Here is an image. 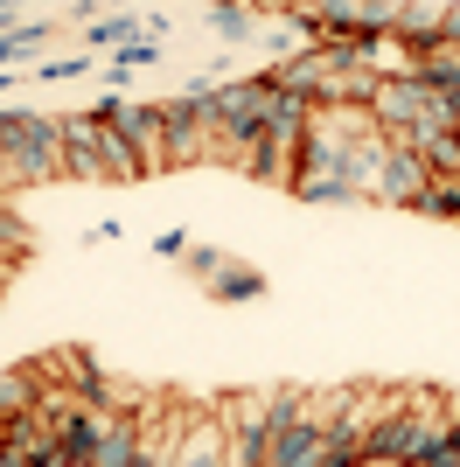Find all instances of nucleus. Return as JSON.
I'll return each mask as SVG.
<instances>
[{"label":"nucleus","mask_w":460,"mask_h":467,"mask_svg":"<svg viewBox=\"0 0 460 467\" xmlns=\"http://www.w3.org/2000/svg\"><path fill=\"white\" fill-rule=\"evenodd\" d=\"M133 461H140V411L126 405V411L105 419V432L91 440V461L84 467H133Z\"/></svg>","instance_id":"obj_8"},{"label":"nucleus","mask_w":460,"mask_h":467,"mask_svg":"<svg viewBox=\"0 0 460 467\" xmlns=\"http://www.w3.org/2000/svg\"><path fill=\"white\" fill-rule=\"evenodd\" d=\"M189 258L203 265V279H210L216 293H237V300L258 293V273H245V265H230V258H216V252H189Z\"/></svg>","instance_id":"obj_14"},{"label":"nucleus","mask_w":460,"mask_h":467,"mask_svg":"<svg viewBox=\"0 0 460 467\" xmlns=\"http://www.w3.org/2000/svg\"><path fill=\"white\" fill-rule=\"evenodd\" d=\"M0 467H7V432H0Z\"/></svg>","instance_id":"obj_21"},{"label":"nucleus","mask_w":460,"mask_h":467,"mask_svg":"<svg viewBox=\"0 0 460 467\" xmlns=\"http://www.w3.org/2000/svg\"><path fill=\"white\" fill-rule=\"evenodd\" d=\"M0 147H7V161H15V189L70 175V161H63V119L0 112Z\"/></svg>","instance_id":"obj_1"},{"label":"nucleus","mask_w":460,"mask_h":467,"mask_svg":"<svg viewBox=\"0 0 460 467\" xmlns=\"http://www.w3.org/2000/svg\"><path fill=\"white\" fill-rule=\"evenodd\" d=\"M391 36H404L412 49L446 36V0H398V21H391Z\"/></svg>","instance_id":"obj_12"},{"label":"nucleus","mask_w":460,"mask_h":467,"mask_svg":"<svg viewBox=\"0 0 460 467\" xmlns=\"http://www.w3.org/2000/svg\"><path fill=\"white\" fill-rule=\"evenodd\" d=\"M105 119H112L119 133L140 147L147 175H161V168H168V126H161V105H126V98H112V105H105Z\"/></svg>","instance_id":"obj_6"},{"label":"nucleus","mask_w":460,"mask_h":467,"mask_svg":"<svg viewBox=\"0 0 460 467\" xmlns=\"http://www.w3.org/2000/svg\"><path fill=\"white\" fill-rule=\"evenodd\" d=\"M419 210H425V216H454V223H460V182H454V175H425Z\"/></svg>","instance_id":"obj_16"},{"label":"nucleus","mask_w":460,"mask_h":467,"mask_svg":"<svg viewBox=\"0 0 460 467\" xmlns=\"http://www.w3.org/2000/svg\"><path fill=\"white\" fill-rule=\"evenodd\" d=\"M63 161H70V182H105V161H98V112L63 119Z\"/></svg>","instance_id":"obj_9"},{"label":"nucleus","mask_w":460,"mask_h":467,"mask_svg":"<svg viewBox=\"0 0 460 467\" xmlns=\"http://www.w3.org/2000/svg\"><path fill=\"white\" fill-rule=\"evenodd\" d=\"M454 467H460V411H454Z\"/></svg>","instance_id":"obj_19"},{"label":"nucleus","mask_w":460,"mask_h":467,"mask_svg":"<svg viewBox=\"0 0 460 467\" xmlns=\"http://www.w3.org/2000/svg\"><path fill=\"white\" fill-rule=\"evenodd\" d=\"M42 398V384H36V370H0V426L15 419V411H28Z\"/></svg>","instance_id":"obj_15"},{"label":"nucleus","mask_w":460,"mask_h":467,"mask_svg":"<svg viewBox=\"0 0 460 467\" xmlns=\"http://www.w3.org/2000/svg\"><path fill=\"white\" fill-rule=\"evenodd\" d=\"M419 78L460 98V42H425L419 49Z\"/></svg>","instance_id":"obj_13"},{"label":"nucleus","mask_w":460,"mask_h":467,"mask_svg":"<svg viewBox=\"0 0 460 467\" xmlns=\"http://www.w3.org/2000/svg\"><path fill=\"white\" fill-rule=\"evenodd\" d=\"M425 175H433V168H425L419 147H404V140L383 133V154H377V168H370V195H377V202H398V210H419Z\"/></svg>","instance_id":"obj_2"},{"label":"nucleus","mask_w":460,"mask_h":467,"mask_svg":"<svg viewBox=\"0 0 460 467\" xmlns=\"http://www.w3.org/2000/svg\"><path fill=\"white\" fill-rule=\"evenodd\" d=\"M98 161H105V182H140L147 175V161H140V147L126 133H119L112 119L98 112Z\"/></svg>","instance_id":"obj_11"},{"label":"nucleus","mask_w":460,"mask_h":467,"mask_svg":"<svg viewBox=\"0 0 460 467\" xmlns=\"http://www.w3.org/2000/svg\"><path fill=\"white\" fill-rule=\"evenodd\" d=\"M314 461H321V419L314 411L279 426V432H266V467H314Z\"/></svg>","instance_id":"obj_7"},{"label":"nucleus","mask_w":460,"mask_h":467,"mask_svg":"<svg viewBox=\"0 0 460 467\" xmlns=\"http://www.w3.org/2000/svg\"><path fill=\"white\" fill-rule=\"evenodd\" d=\"M161 126H168V168H195V161H210L203 91H195V98H168V105H161Z\"/></svg>","instance_id":"obj_3"},{"label":"nucleus","mask_w":460,"mask_h":467,"mask_svg":"<svg viewBox=\"0 0 460 467\" xmlns=\"http://www.w3.org/2000/svg\"><path fill=\"white\" fill-rule=\"evenodd\" d=\"M0 189H15V161H7V147H0Z\"/></svg>","instance_id":"obj_18"},{"label":"nucleus","mask_w":460,"mask_h":467,"mask_svg":"<svg viewBox=\"0 0 460 467\" xmlns=\"http://www.w3.org/2000/svg\"><path fill=\"white\" fill-rule=\"evenodd\" d=\"M210 7H245V0H210Z\"/></svg>","instance_id":"obj_20"},{"label":"nucleus","mask_w":460,"mask_h":467,"mask_svg":"<svg viewBox=\"0 0 460 467\" xmlns=\"http://www.w3.org/2000/svg\"><path fill=\"white\" fill-rule=\"evenodd\" d=\"M440 42H460V0H446V36Z\"/></svg>","instance_id":"obj_17"},{"label":"nucleus","mask_w":460,"mask_h":467,"mask_svg":"<svg viewBox=\"0 0 460 467\" xmlns=\"http://www.w3.org/2000/svg\"><path fill=\"white\" fill-rule=\"evenodd\" d=\"M363 467H404L412 461V419H404V390H391V405L363 426Z\"/></svg>","instance_id":"obj_5"},{"label":"nucleus","mask_w":460,"mask_h":467,"mask_svg":"<svg viewBox=\"0 0 460 467\" xmlns=\"http://www.w3.org/2000/svg\"><path fill=\"white\" fill-rule=\"evenodd\" d=\"M7 467H70L63 461V440H57V426L42 419V405H28V411H15L7 419Z\"/></svg>","instance_id":"obj_4"},{"label":"nucleus","mask_w":460,"mask_h":467,"mask_svg":"<svg viewBox=\"0 0 460 467\" xmlns=\"http://www.w3.org/2000/svg\"><path fill=\"white\" fill-rule=\"evenodd\" d=\"M174 461L182 467H230V419L216 426V419H203V426H182V440H174Z\"/></svg>","instance_id":"obj_10"},{"label":"nucleus","mask_w":460,"mask_h":467,"mask_svg":"<svg viewBox=\"0 0 460 467\" xmlns=\"http://www.w3.org/2000/svg\"><path fill=\"white\" fill-rule=\"evenodd\" d=\"M258 7H293V0H258Z\"/></svg>","instance_id":"obj_22"}]
</instances>
